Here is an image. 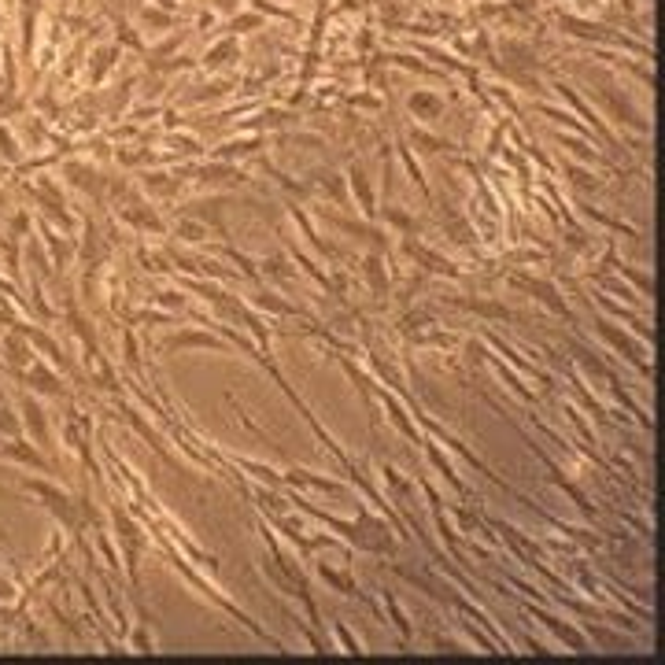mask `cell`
<instances>
[{
	"label": "cell",
	"mask_w": 665,
	"mask_h": 665,
	"mask_svg": "<svg viewBox=\"0 0 665 665\" xmlns=\"http://www.w3.org/2000/svg\"><path fill=\"white\" fill-rule=\"evenodd\" d=\"M63 178L74 185V189H85V193H93L97 196L100 189H104V178H100L97 170L93 167H85V163H63Z\"/></svg>",
	"instance_id": "1"
},
{
	"label": "cell",
	"mask_w": 665,
	"mask_h": 665,
	"mask_svg": "<svg viewBox=\"0 0 665 665\" xmlns=\"http://www.w3.org/2000/svg\"><path fill=\"white\" fill-rule=\"evenodd\" d=\"M19 407H23V425L30 429V436H34L37 444H45V448H49V422H45V411H41L30 396L19 399Z\"/></svg>",
	"instance_id": "2"
},
{
	"label": "cell",
	"mask_w": 665,
	"mask_h": 665,
	"mask_svg": "<svg viewBox=\"0 0 665 665\" xmlns=\"http://www.w3.org/2000/svg\"><path fill=\"white\" fill-rule=\"evenodd\" d=\"M4 351H8V363H12L15 370H23V366L34 363V348H30V344L23 340V329L4 337Z\"/></svg>",
	"instance_id": "3"
},
{
	"label": "cell",
	"mask_w": 665,
	"mask_h": 665,
	"mask_svg": "<svg viewBox=\"0 0 665 665\" xmlns=\"http://www.w3.org/2000/svg\"><path fill=\"white\" fill-rule=\"evenodd\" d=\"M0 459H12V462H26V466H37V470L49 473V462L41 459L30 444H23V440H15V444H8V448H0Z\"/></svg>",
	"instance_id": "4"
},
{
	"label": "cell",
	"mask_w": 665,
	"mask_h": 665,
	"mask_svg": "<svg viewBox=\"0 0 665 665\" xmlns=\"http://www.w3.org/2000/svg\"><path fill=\"white\" fill-rule=\"evenodd\" d=\"M26 381L34 388H41V392H49V396H60L63 388H60V377L52 374L49 366H41V363H30V374H26Z\"/></svg>",
	"instance_id": "5"
},
{
	"label": "cell",
	"mask_w": 665,
	"mask_h": 665,
	"mask_svg": "<svg viewBox=\"0 0 665 665\" xmlns=\"http://www.w3.org/2000/svg\"><path fill=\"white\" fill-rule=\"evenodd\" d=\"M93 71H89V85H100L104 82V74L115 67V60H119V45H104V49H97V56H93Z\"/></svg>",
	"instance_id": "6"
},
{
	"label": "cell",
	"mask_w": 665,
	"mask_h": 665,
	"mask_svg": "<svg viewBox=\"0 0 665 665\" xmlns=\"http://www.w3.org/2000/svg\"><path fill=\"white\" fill-rule=\"evenodd\" d=\"M141 23L148 26V30H170L174 26V12L170 8H141Z\"/></svg>",
	"instance_id": "7"
},
{
	"label": "cell",
	"mask_w": 665,
	"mask_h": 665,
	"mask_svg": "<svg viewBox=\"0 0 665 665\" xmlns=\"http://www.w3.org/2000/svg\"><path fill=\"white\" fill-rule=\"evenodd\" d=\"M230 56H237V41H233V37H226V41H218L215 49L204 52V67H222V63L230 60Z\"/></svg>",
	"instance_id": "8"
},
{
	"label": "cell",
	"mask_w": 665,
	"mask_h": 665,
	"mask_svg": "<svg viewBox=\"0 0 665 665\" xmlns=\"http://www.w3.org/2000/svg\"><path fill=\"white\" fill-rule=\"evenodd\" d=\"M411 108L418 111L422 119H436L444 104H440V97H436V93H414V97H411Z\"/></svg>",
	"instance_id": "9"
},
{
	"label": "cell",
	"mask_w": 665,
	"mask_h": 665,
	"mask_svg": "<svg viewBox=\"0 0 665 665\" xmlns=\"http://www.w3.org/2000/svg\"><path fill=\"white\" fill-rule=\"evenodd\" d=\"M0 156L8 159V163H23V152H19V141L12 137L8 126H0Z\"/></svg>",
	"instance_id": "10"
},
{
	"label": "cell",
	"mask_w": 665,
	"mask_h": 665,
	"mask_svg": "<svg viewBox=\"0 0 665 665\" xmlns=\"http://www.w3.org/2000/svg\"><path fill=\"white\" fill-rule=\"evenodd\" d=\"M174 185L170 182V174H145V189H152V193H174Z\"/></svg>",
	"instance_id": "11"
},
{
	"label": "cell",
	"mask_w": 665,
	"mask_h": 665,
	"mask_svg": "<svg viewBox=\"0 0 665 665\" xmlns=\"http://www.w3.org/2000/svg\"><path fill=\"white\" fill-rule=\"evenodd\" d=\"M0 429H4V433H8V436H15V433H19V422H15V418H12V411H8V407H4V403H0Z\"/></svg>",
	"instance_id": "12"
},
{
	"label": "cell",
	"mask_w": 665,
	"mask_h": 665,
	"mask_svg": "<svg viewBox=\"0 0 665 665\" xmlns=\"http://www.w3.org/2000/svg\"><path fill=\"white\" fill-rule=\"evenodd\" d=\"M12 595H15L12 581H4V577H0V599H12Z\"/></svg>",
	"instance_id": "13"
}]
</instances>
